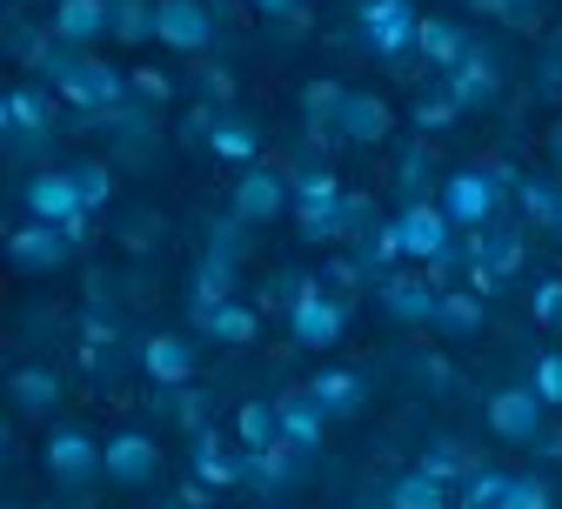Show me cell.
I'll use <instances>...</instances> for the list:
<instances>
[{
  "label": "cell",
  "mask_w": 562,
  "mask_h": 509,
  "mask_svg": "<svg viewBox=\"0 0 562 509\" xmlns=\"http://www.w3.org/2000/svg\"><path fill=\"white\" fill-rule=\"evenodd\" d=\"M41 75L54 81V95L67 101V108H81V114H94V128L121 108V95H127V75L121 67H108L101 54H81V47H60L54 34H47V60H41Z\"/></svg>",
  "instance_id": "1"
},
{
  "label": "cell",
  "mask_w": 562,
  "mask_h": 509,
  "mask_svg": "<svg viewBox=\"0 0 562 509\" xmlns=\"http://www.w3.org/2000/svg\"><path fill=\"white\" fill-rule=\"evenodd\" d=\"M395 242H402V262H422L436 288H442V275L462 262V242H456V222L442 214V201H408V208L395 214Z\"/></svg>",
  "instance_id": "2"
},
{
  "label": "cell",
  "mask_w": 562,
  "mask_h": 509,
  "mask_svg": "<svg viewBox=\"0 0 562 509\" xmlns=\"http://www.w3.org/2000/svg\"><path fill=\"white\" fill-rule=\"evenodd\" d=\"M522 175H509V168H456L449 181H442V214L462 229V235H475V229H488V222H503V195L516 188Z\"/></svg>",
  "instance_id": "3"
},
{
  "label": "cell",
  "mask_w": 562,
  "mask_h": 509,
  "mask_svg": "<svg viewBox=\"0 0 562 509\" xmlns=\"http://www.w3.org/2000/svg\"><path fill=\"white\" fill-rule=\"evenodd\" d=\"M356 34L375 60H389V75H408V54H415V34H422V14L415 0H356Z\"/></svg>",
  "instance_id": "4"
},
{
  "label": "cell",
  "mask_w": 562,
  "mask_h": 509,
  "mask_svg": "<svg viewBox=\"0 0 562 509\" xmlns=\"http://www.w3.org/2000/svg\"><path fill=\"white\" fill-rule=\"evenodd\" d=\"M41 463H47L54 483L88 489L94 476H108V443H101L94 429H81V422H54V429H47V443H41Z\"/></svg>",
  "instance_id": "5"
},
{
  "label": "cell",
  "mask_w": 562,
  "mask_h": 509,
  "mask_svg": "<svg viewBox=\"0 0 562 509\" xmlns=\"http://www.w3.org/2000/svg\"><path fill=\"white\" fill-rule=\"evenodd\" d=\"M289 208H295V181H289V175H274L268 162H255V168L235 175V195H228V214H235V222L268 229L274 214H289Z\"/></svg>",
  "instance_id": "6"
},
{
  "label": "cell",
  "mask_w": 562,
  "mask_h": 509,
  "mask_svg": "<svg viewBox=\"0 0 562 509\" xmlns=\"http://www.w3.org/2000/svg\"><path fill=\"white\" fill-rule=\"evenodd\" d=\"M442 95L462 108V114H482V108H496V95H503V60L496 54H488L482 41L449 67V75H442Z\"/></svg>",
  "instance_id": "7"
},
{
  "label": "cell",
  "mask_w": 562,
  "mask_h": 509,
  "mask_svg": "<svg viewBox=\"0 0 562 509\" xmlns=\"http://www.w3.org/2000/svg\"><path fill=\"white\" fill-rule=\"evenodd\" d=\"M488 435L536 450L542 435H549V402L536 389H496V396H488Z\"/></svg>",
  "instance_id": "8"
},
{
  "label": "cell",
  "mask_w": 562,
  "mask_h": 509,
  "mask_svg": "<svg viewBox=\"0 0 562 509\" xmlns=\"http://www.w3.org/2000/svg\"><path fill=\"white\" fill-rule=\"evenodd\" d=\"M21 201H27V222H54V229H75L81 222V188H75V168H34L27 175V188H21Z\"/></svg>",
  "instance_id": "9"
},
{
  "label": "cell",
  "mask_w": 562,
  "mask_h": 509,
  "mask_svg": "<svg viewBox=\"0 0 562 509\" xmlns=\"http://www.w3.org/2000/svg\"><path fill=\"white\" fill-rule=\"evenodd\" d=\"M289 335H295L302 348H335V342L348 335V302H341V296H328L322 275L308 281V296L289 309Z\"/></svg>",
  "instance_id": "10"
},
{
  "label": "cell",
  "mask_w": 562,
  "mask_h": 509,
  "mask_svg": "<svg viewBox=\"0 0 562 509\" xmlns=\"http://www.w3.org/2000/svg\"><path fill=\"white\" fill-rule=\"evenodd\" d=\"M215 8L207 0H155V41L175 47V54H201L215 47Z\"/></svg>",
  "instance_id": "11"
},
{
  "label": "cell",
  "mask_w": 562,
  "mask_h": 509,
  "mask_svg": "<svg viewBox=\"0 0 562 509\" xmlns=\"http://www.w3.org/2000/svg\"><path fill=\"white\" fill-rule=\"evenodd\" d=\"M436 302H442V288L429 275H382L375 281V309L402 329H429L436 322Z\"/></svg>",
  "instance_id": "12"
},
{
  "label": "cell",
  "mask_w": 562,
  "mask_h": 509,
  "mask_svg": "<svg viewBox=\"0 0 562 509\" xmlns=\"http://www.w3.org/2000/svg\"><path fill=\"white\" fill-rule=\"evenodd\" d=\"M0 114H8L0 128H8V148H14V155H41L47 141H54V101H47L41 88H14Z\"/></svg>",
  "instance_id": "13"
},
{
  "label": "cell",
  "mask_w": 562,
  "mask_h": 509,
  "mask_svg": "<svg viewBox=\"0 0 562 509\" xmlns=\"http://www.w3.org/2000/svg\"><path fill=\"white\" fill-rule=\"evenodd\" d=\"M161 476V443L148 429H121V435H108V483H121V489H148Z\"/></svg>",
  "instance_id": "14"
},
{
  "label": "cell",
  "mask_w": 562,
  "mask_h": 509,
  "mask_svg": "<svg viewBox=\"0 0 562 509\" xmlns=\"http://www.w3.org/2000/svg\"><path fill=\"white\" fill-rule=\"evenodd\" d=\"M47 34L60 47H94L114 34V0H54V14H47Z\"/></svg>",
  "instance_id": "15"
},
{
  "label": "cell",
  "mask_w": 562,
  "mask_h": 509,
  "mask_svg": "<svg viewBox=\"0 0 562 509\" xmlns=\"http://www.w3.org/2000/svg\"><path fill=\"white\" fill-rule=\"evenodd\" d=\"M67 255H75V235L54 229V222H21V229L8 235V262H14L21 275H54Z\"/></svg>",
  "instance_id": "16"
},
{
  "label": "cell",
  "mask_w": 562,
  "mask_h": 509,
  "mask_svg": "<svg viewBox=\"0 0 562 509\" xmlns=\"http://www.w3.org/2000/svg\"><path fill=\"white\" fill-rule=\"evenodd\" d=\"M335 134L348 141V148H382V141L395 134V108H389L382 95H356V88H348V101H341V121H335Z\"/></svg>",
  "instance_id": "17"
},
{
  "label": "cell",
  "mask_w": 562,
  "mask_h": 509,
  "mask_svg": "<svg viewBox=\"0 0 562 509\" xmlns=\"http://www.w3.org/2000/svg\"><path fill=\"white\" fill-rule=\"evenodd\" d=\"M274 416H281V443H289L295 456H315V450H322V435H328V409H322L308 389L274 396Z\"/></svg>",
  "instance_id": "18"
},
{
  "label": "cell",
  "mask_w": 562,
  "mask_h": 509,
  "mask_svg": "<svg viewBox=\"0 0 562 509\" xmlns=\"http://www.w3.org/2000/svg\"><path fill=\"white\" fill-rule=\"evenodd\" d=\"M140 369H148L161 389H188L194 383V348H188V335H148V342H140Z\"/></svg>",
  "instance_id": "19"
},
{
  "label": "cell",
  "mask_w": 562,
  "mask_h": 509,
  "mask_svg": "<svg viewBox=\"0 0 562 509\" xmlns=\"http://www.w3.org/2000/svg\"><path fill=\"white\" fill-rule=\"evenodd\" d=\"M235 268H241V262H228V255H201L194 288H188V316H194V322H207L222 302H235Z\"/></svg>",
  "instance_id": "20"
},
{
  "label": "cell",
  "mask_w": 562,
  "mask_h": 509,
  "mask_svg": "<svg viewBox=\"0 0 562 509\" xmlns=\"http://www.w3.org/2000/svg\"><path fill=\"white\" fill-rule=\"evenodd\" d=\"M475 41H469V27L462 21H449V14H422V34H415V54L422 60H429V67H442V75H449V67L469 54Z\"/></svg>",
  "instance_id": "21"
},
{
  "label": "cell",
  "mask_w": 562,
  "mask_h": 509,
  "mask_svg": "<svg viewBox=\"0 0 562 509\" xmlns=\"http://www.w3.org/2000/svg\"><path fill=\"white\" fill-rule=\"evenodd\" d=\"M415 469H422V476H436L442 489H462V483H469L482 463L469 456V443H462V435H436V443L422 450V463H415Z\"/></svg>",
  "instance_id": "22"
},
{
  "label": "cell",
  "mask_w": 562,
  "mask_h": 509,
  "mask_svg": "<svg viewBox=\"0 0 562 509\" xmlns=\"http://www.w3.org/2000/svg\"><path fill=\"white\" fill-rule=\"evenodd\" d=\"M194 483H207V489H235L241 483V450H228L215 429L194 435Z\"/></svg>",
  "instance_id": "23"
},
{
  "label": "cell",
  "mask_w": 562,
  "mask_h": 509,
  "mask_svg": "<svg viewBox=\"0 0 562 509\" xmlns=\"http://www.w3.org/2000/svg\"><path fill=\"white\" fill-rule=\"evenodd\" d=\"M308 396L328 409V422H335V416H362V409H369V383H362L356 369H322V376L308 383Z\"/></svg>",
  "instance_id": "24"
},
{
  "label": "cell",
  "mask_w": 562,
  "mask_h": 509,
  "mask_svg": "<svg viewBox=\"0 0 562 509\" xmlns=\"http://www.w3.org/2000/svg\"><path fill=\"white\" fill-rule=\"evenodd\" d=\"M302 476V456L289 443H274V450H241V483L255 489H281V483H295Z\"/></svg>",
  "instance_id": "25"
},
{
  "label": "cell",
  "mask_w": 562,
  "mask_h": 509,
  "mask_svg": "<svg viewBox=\"0 0 562 509\" xmlns=\"http://www.w3.org/2000/svg\"><path fill=\"white\" fill-rule=\"evenodd\" d=\"M482 296L475 288H442V302H436V329L442 335H456V342H469V335H482Z\"/></svg>",
  "instance_id": "26"
},
{
  "label": "cell",
  "mask_w": 562,
  "mask_h": 509,
  "mask_svg": "<svg viewBox=\"0 0 562 509\" xmlns=\"http://www.w3.org/2000/svg\"><path fill=\"white\" fill-rule=\"evenodd\" d=\"M207 148H215L222 162H235V168H255V155H261V128H255L248 114H222Z\"/></svg>",
  "instance_id": "27"
},
{
  "label": "cell",
  "mask_w": 562,
  "mask_h": 509,
  "mask_svg": "<svg viewBox=\"0 0 562 509\" xmlns=\"http://www.w3.org/2000/svg\"><path fill=\"white\" fill-rule=\"evenodd\" d=\"M389 509H456V489H442L436 476H422V469H408V476H395L389 483V496H382Z\"/></svg>",
  "instance_id": "28"
},
{
  "label": "cell",
  "mask_w": 562,
  "mask_h": 509,
  "mask_svg": "<svg viewBox=\"0 0 562 509\" xmlns=\"http://www.w3.org/2000/svg\"><path fill=\"white\" fill-rule=\"evenodd\" d=\"M235 443H241V450H274V443H281V416H274V402L255 396V402L235 409Z\"/></svg>",
  "instance_id": "29"
},
{
  "label": "cell",
  "mask_w": 562,
  "mask_h": 509,
  "mask_svg": "<svg viewBox=\"0 0 562 509\" xmlns=\"http://www.w3.org/2000/svg\"><path fill=\"white\" fill-rule=\"evenodd\" d=\"M201 335H215V342H228V348H248V342L261 335V316H255L248 302H222L215 316L201 322Z\"/></svg>",
  "instance_id": "30"
},
{
  "label": "cell",
  "mask_w": 562,
  "mask_h": 509,
  "mask_svg": "<svg viewBox=\"0 0 562 509\" xmlns=\"http://www.w3.org/2000/svg\"><path fill=\"white\" fill-rule=\"evenodd\" d=\"M54 402H60V376L54 369H21L14 376V409L21 416H54Z\"/></svg>",
  "instance_id": "31"
},
{
  "label": "cell",
  "mask_w": 562,
  "mask_h": 509,
  "mask_svg": "<svg viewBox=\"0 0 562 509\" xmlns=\"http://www.w3.org/2000/svg\"><path fill=\"white\" fill-rule=\"evenodd\" d=\"M341 201H348V195H341ZM341 201H302V208H295L302 242H348V229H341Z\"/></svg>",
  "instance_id": "32"
},
{
  "label": "cell",
  "mask_w": 562,
  "mask_h": 509,
  "mask_svg": "<svg viewBox=\"0 0 562 509\" xmlns=\"http://www.w3.org/2000/svg\"><path fill=\"white\" fill-rule=\"evenodd\" d=\"M516 201H522V214L536 229H555L562 235V188H549V181H516Z\"/></svg>",
  "instance_id": "33"
},
{
  "label": "cell",
  "mask_w": 562,
  "mask_h": 509,
  "mask_svg": "<svg viewBox=\"0 0 562 509\" xmlns=\"http://www.w3.org/2000/svg\"><path fill=\"white\" fill-rule=\"evenodd\" d=\"M503 496H509V469H475L456 489V509H503Z\"/></svg>",
  "instance_id": "34"
},
{
  "label": "cell",
  "mask_w": 562,
  "mask_h": 509,
  "mask_svg": "<svg viewBox=\"0 0 562 509\" xmlns=\"http://www.w3.org/2000/svg\"><path fill=\"white\" fill-rule=\"evenodd\" d=\"M114 41H155V0H114Z\"/></svg>",
  "instance_id": "35"
},
{
  "label": "cell",
  "mask_w": 562,
  "mask_h": 509,
  "mask_svg": "<svg viewBox=\"0 0 562 509\" xmlns=\"http://www.w3.org/2000/svg\"><path fill=\"white\" fill-rule=\"evenodd\" d=\"M75 188H81V208H108L114 201V168L108 162H75Z\"/></svg>",
  "instance_id": "36"
},
{
  "label": "cell",
  "mask_w": 562,
  "mask_h": 509,
  "mask_svg": "<svg viewBox=\"0 0 562 509\" xmlns=\"http://www.w3.org/2000/svg\"><path fill=\"white\" fill-rule=\"evenodd\" d=\"M503 509H555V483H549V476H536V469H522V476H509Z\"/></svg>",
  "instance_id": "37"
},
{
  "label": "cell",
  "mask_w": 562,
  "mask_h": 509,
  "mask_svg": "<svg viewBox=\"0 0 562 509\" xmlns=\"http://www.w3.org/2000/svg\"><path fill=\"white\" fill-rule=\"evenodd\" d=\"M341 101H348V88H335V81H308V95H302V108H308V121H315V134L341 121Z\"/></svg>",
  "instance_id": "38"
},
{
  "label": "cell",
  "mask_w": 562,
  "mask_h": 509,
  "mask_svg": "<svg viewBox=\"0 0 562 509\" xmlns=\"http://www.w3.org/2000/svg\"><path fill=\"white\" fill-rule=\"evenodd\" d=\"M456 114H462V108H456V101H449V95H422V101H415V114H408V121H415V128H422V134H442V128H456Z\"/></svg>",
  "instance_id": "39"
},
{
  "label": "cell",
  "mask_w": 562,
  "mask_h": 509,
  "mask_svg": "<svg viewBox=\"0 0 562 509\" xmlns=\"http://www.w3.org/2000/svg\"><path fill=\"white\" fill-rule=\"evenodd\" d=\"M341 195H348V188H341L328 168H302V175H295V208H302V201H341Z\"/></svg>",
  "instance_id": "40"
},
{
  "label": "cell",
  "mask_w": 562,
  "mask_h": 509,
  "mask_svg": "<svg viewBox=\"0 0 562 509\" xmlns=\"http://www.w3.org/2000/svg\"><path fill=\"white\" fill-rule=\"evenodd\" d=\"M549 409H562V348H549L542 362H536V383H529Z\"/></svg>",
  "instance_id": "41"
},
{
  "label": "cell",
  "mask_w": 562,
  "mask_h": 509,
  "mask_svg": "<svg viewBox=\"0 0 562 509\" xmlns=\"http://www.w3.org/2000/svg\"><path fill=\"white\" fill-rule=\"evenodd\" d=\"M529 309H536V322H542V329H562V275L536 281V302H529Z\"/></svg>",
  "instance_id": "42"
},
{
  "label": "cell",
  "mask_w": 562,
  "mask_h": 509,
  "mask_svg": "<svg viewBox=\"0 0 562 509\" xmlns=\"http://www.w3.org/2000/svg\"><path fill=\"white\" fill-rule=\"evenodd\" d=\"M422 168H429V148H422V141H415V148H408V155L395 162V175H402V188H408V195L422 188ZM415 201H422V195H415Z\"/></svg>",
  "instance_id": "43"
},
{
  "label": "cell",
  "mask_w": 562,
  "mask_h": 509,
  "mask_svg": "<svg viewBox=\"0 0 562 509\" xmlns=\"http://www.w3.org/2000/svg\"><path fill=\"white\" fill-rule=\"evenodd\" d=\"M134 95H148V101H168V95H175V81H168V75H155V67H140V75H134Z\"/></svg>",
  "instance_id": "44"
},
{
  "label": "cell",
  "mask_w": 562,
  "mask_h": 509,
  "mask_svg": "<svg viewBox=\"0 0 562 509\" xmlns=\"http://www.w3.org/2000/svg\"><path fill=\"white\" fill-rule=\"evenodd\" d=\"M261 14H274V21H295L302 27V14H308V0H255Z\"/></svg>",
  "instance_id": "45"
},
{
  "label": "cell",
  "mask_w": 562,
  "mask_h": 509,
  "mask_svg": "<svg viewBox=\"0 0 562 509\" xmlns=\"http://www.w3.org/2000/svg\"><path fill=\"white\" fill-rule=\"evenodd\" d=\"M469 14H488V21H516V0H462Z\"/></svg>",
  "instance_id": "46"
},
{
  "label": "cell",
  "mask_w": 562,
  "mask_h": 509,
  "mask_svg": "<svg viewBox=\"0 0 562 509\" xmlns=\"http://www.w3.org/2000/svg\"><path fill=\"white\" fill-rule=\"evenodd\" d=\"M201 95H215V101H228V95H235V81L222 75V67H201Z\"/></svg>",
  "instance_id": "47"
},
{
  "label": "cell",
  "mask_w": 562,
  "mask_h": 509,
  "mask_svg": "<svg viewBox=\"0 0 562 509\" xmlns=\"http://www.w3.org/2000/svg\"><path fill=\"white\" fill-rule=\"evenodd\" d=\"M549 88H562V34L549 41Z\"/></svg>",
  "instance_id": "48"
},
{
  "label": "cell",
  "mask_w": 562,
  "mask_h": 509,
  "mask_svg": "<svg viewBox=\"0 0 562 509\" xmlns=\"http://www.w3.org/2000/svg\"><path fill=\"white\" fill-rule=\"evenodd\" d=\"M529 8H536V0H516V21H529Z\"/></svg>",
  "instance_id": "49"
},
{
  "label": "cell",
  "mask_w": 562,
  "mask_h": 509,
  "mask_svg": "<svg viewBox=\"0 0 562 509\" xmlns=\"http://www.w3.org/2000/svg\"><path fill=\"white\" fill-rule=\"evenodd\" d=\"M549 148H555V162H562V128H555V134H549Z\"/></svg>",
  "instance_id": "50"
},
{
  "label": "cell",
  "mask_w": 562,
  "mask_h": 509,
  "mask_svg": "<svg viewBox=\"0 0 562 509\" xmlns=\"http://www.w3.org/2000/svg\"><path fill=\"white\" fill-rule=\"evenodd\" d=\"M8 8H14V14H27V0H8Z\"/></svg>",
  "instance_id": "51"
},
{
  "label": "cell",
  "mask_w": 562,
  "mask_h": 509,
  "mask_svg": "<svg viewBox=\"0 0 562 509\" xmlns=\"http://www.w3.org/2000/svg\"><path fill=\"white\" fill-rule=\"evenodd\" d=\"M168 509H194V502H181V496H175V502H168Z\"/></svg>",
  "instance_id": "52"
}]
</instances>
